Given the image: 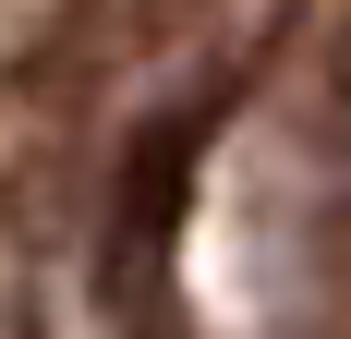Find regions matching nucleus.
Masks as SVG:
<instances>
[{"label":"nucleus","mask_w":351,"mask_h":339,"mask_svg":"<svg viewBox=\"0 0 351 339\" xmlns=\"http://www.w3.org/2000/svg\"><path fill=\"white\" fill-rule=\"evenodd\" d=\"M206 121H218V97H194V109H170V121H145L134 158H121V194H109V291H121V303H145V279H158V255H170V231H182Z\"/></svg>","instance_id":"nucleus-1"}]
</instances>
